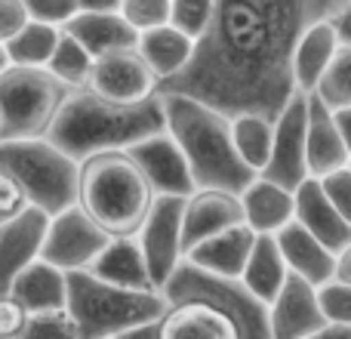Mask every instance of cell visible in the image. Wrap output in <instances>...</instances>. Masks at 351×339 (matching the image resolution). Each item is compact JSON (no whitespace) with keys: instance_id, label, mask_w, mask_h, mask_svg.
<instances>
[{"instance_id":"1","label":"cell","mask_w":351,"mask_h":339,"mask_svg":"<svg viewBox=\"0 0 351 339\" xmlns=\"http://www.w3.org/2000/svg\"><path fill=\"white\" fill-rule=\"evenodd\" d=\"M333 0H222L191 65L160 86L225 117L265 115L278 121L299 96L296 47L305 28L330 16Z\"/></svg>"},{"instance_id":"2","label":"cell","mask_w":351,"mask_h":339,"mask_svg":"<svg viewBox=\"0 0 351 339\" xmlns=\"http://www.w3.org/2000/svg\"><path fill=\"white\" fill-rule=\"evenodd\" d=\"M160 133H167L164 96L142 105H117L90 90H74L49 133V142L86 164L99 154H127L130 148Z\"/></svg>"},{"instance_id":"3","label":"cell","mask_w":351,"mask_h":339,"mask_svg":"<svg viewBox=\"0 0 351 339\" xmlns=\"http://www.w3.org/2000/svg\"><path fill=\"white\" fill-rule=\"evenodd\" d=\"M164 105L167 133L185 152L197 191L213 188V191L243 194L259 179V173L243 164L237 152L231 136V117L188 96H164Z\"/></svg>"},{"instance_id":"4","label":"cell","mask_w":351,"mask_h":339,"mask_svg":"<svg viewBox=\"0 0 351 339\" xmlns=\"http://www.w3.org/2000/svg\"><path fill=\"white\" fill-rule=\"evenodd\" d=\"M158 200L130 154H99L84 164L80 207L111 237H136Z\"/></svg>"},{"instance_id":"5","label":"cell","mask_w":351,"mask_h":339,"mask_svg":"<svg viewBox=\"0 0 351 339\" xmlns=\"http://www.w3.org/2000/svg\"><path fill=\"white\" fill-rule=\"evenodd\" d=\"M170 312L164 293H136L105 284L96 274H68V315L84 339H117L142 324H158Z\"/></svg>"},{"instance_id":"6","label":"cell","mask_w":351,"mask_h":339,"mask_svg":"<svg viewBox=\"0 0 351 339\" xmlns=\"http://www.w3.org/2000/svg\"><path fill=\"white\" fill-rule=\"evenodd\" d=\"M0 173L12 176L25 188L31 207L53 219L80 207L84 164L49 139L0 142Z\"/></svg>"},{"instance_id":"7","label":"cell","mask_w":351,"mask_h":339,"mask_svg":"<svg viewBox=\"0 0 351 339\" xmlns=\"http://www.w3.org/2000/svg\"><path fill=\"white\" fill-rule=\"evenodd\" d=\"M71 93L47 68L0 71V142L49 139Z\"/></svg>"},{"instance_id":"8","label":"cell","mask_w":351,"mask_h":339,"mask_svg":"<svg viewBox=\"0 0 351 339\" xmlns=\"http://www.w3.org/2000/svg\"><path fill=\"white\" fill-rule=\"evenodd\" d=\"M164 296L176 303H206L228 315L241 327L243 339H271V312L268 305L243 284V278H222L204 268L182 262V268L167 284Z\"/></svg>"},{"instance_id":"9","label":"cell","mask_w":351,"mask_h":339,"mask_svg":"<svg viewBox=\"0 0 351 339\" xmlns=\"http://www.w3.org/2000/svg\"><path fill=\"white\" fill-rule=\"evenodd\" d=\"M111 241L114 237L99 222H93L84 207H74V210L53 219L47 247H43V262L56 266L65 274L93 272V266L102 259V253L111 247Z\"/></svg>"},{"instance_id":"10","label":"cell","mask_w":351,"mask_h":339,"mask_svg":"<svg viewBox=\"0 0 351 339\" xmlns=\"http://www.w3.org/2000/svg\"><path fill=\"white\" fill-rule=\"evenodd\" d=\"M185 198H158L148 222L136 235L160 293L185 262Z\"/></svg>"},{"instance_id":"11","label":"cell","mask_w":351,"mask_h":339,"mask_svg":"<svg viewBox=\"0 0 351 339\" xmlns=\"http://www.w3.org/2000/svg\"><path fill=\"white\" fill-rule=\"evenodd\" d=\"M262 179L278 182V185L299 191L311 179L308 170V96L299 93L290 102V108L278 117V133H274L271 164L262 173Z\"/></svg>"},{"instance_id":"12","label":"cell","mask_w":351,"mask_h":339,"mask_svg":"<svg viewBox=\"0 0 351 339\" xmlns=\"http://www.w3.org/2000/svg\"><path fill=\"white\" fill-rule=\"evenodd\" d=\"M86 90L117 105H142L160 96V80L139 49H123L96 62Z\"/></svg>"},{"instance_id":"13","label":"cell","mask_w":351,"mask_h":339,"mask_svg":"<svg viewBox=\"0 0 351 339\" xmlns=\"http://www.w3.org/2000/svg\"><path fill=\"white\" fill-rule=\"evenodd\" d=\"M130 161L142 170L148 185L154 188L158 198H194L197 194V182H194L191 164H188L185 152L170 133H160L145 139L142 145L130 148Z\"/></svg>"},{"instance_id":"14","label":"cell","mask_w":351,"mask_h":339,"mask_svg":"<svg viewBox=\"0 0 351 339\" xmlns=\"http://www.w3.org/2000/svg\"><path fill=\"white\" fill-rule=\"evenodd\" d=\"M53 216L37 207H28L22 216L0 222V259H3V287L12 284L25 268L43 259Z\"/></svg>"},{"instance_id":"15","label":"cell","mask_w":351,"mask_h":339,"mask_svg":"<svg viewBox=\"0 0 351 339\" xmlns=\"http://www.w3.org/2000/svg\"><path fill=\"white\" fill-rule=\"evenodd\" d=\"M268 312H271V339H311L324 327H330L317 287L296 274L284 287V293L268 305Z\"/></svg>"},{"instance_id":"16","label":"cell","mask_w":351,"mask_h":339,"mask_svg":"<svg viewBox=\"0 0 351 339\" xmlns=\"http://www.w3.org/2000/svg\"><path fill=\"white\" fill-rule=\"evenodd\" d=\"M237 225H247L241 194L200 188L185 204V259L194 247L228 229H237Z\"/></svg>"},{"instance_id":"17","label":"cell","mask_w":351,"mask_h":339,"mask_svg":"<svg viewBox=\"0 0 351 339\" xmlns=\"http://www.w3.org/2000/svg\"><path fill=\"white\" fill-rule=\"evenodd\" d=\"M0 296L16 299L31 318L59 315V312H68V274L40 259L25 268L12 284H6Z\"/></svg>"},{"instance_id":"18","label":"cell","mask_w":351,"mask_h":339,"mask_svg":"<svg viewBox=\"0 0 351 339\" xmlns=\"http://www.w3.org/2000/svg\"><path fill=\"white\" fill-rule=\"evenodd\" d=\"M351 167L348 145L336 124V111L321 102V96H308V170L311 179H327Z\"/></svg>"},{"instance_id":"19","label":"cell","mask_w":351,"mask_h":339,"mask_svg":"<svg viewBox=\"0 0 351 339\" xmlns=\"http://www.w3.org/2000/svg\"><path fill=\"white\" fill-rule=\"evenodd\" d=\"M296 222L308 229L321 244H327L336 256L351 247V222L327 198L321 179H308L296 191Z\"/></svg>"},{"instance_id":"20","label":"cell","mask_w":351,"mask_h":339,"mask_svg":"<svg viewBox=\"0 0 351 339\" xmlns=\"http://www.w3.org/2000/svg\"><path fill=\"white\" fill-rule=\"evenodd\" d=\"M342 53V43H339V34L336 28L330 25V19H317L305 28L302 40L296 47V86L302 96H317L321 84L327 80L330 68L336 65Z\"/></svg>"},{"instance_id":"21","label":"cell","mask_w":351,"mask_h":339,"mask_svg":"<svg viewBox=\"0 0 351 339\" xmlns=\"http://www.w3.org/2000/svg\"><path fill=\"white\" fill-rule=\"evenodd\" d=\"M65 34H71L77 43H84V49L93 59H105V56L123 53V49H139V31L123 19L121 12H84L65 28Z\"/></svg>"},{"instance_id":"22","label":"cell","mask_w":351,"mask_h":339,"mask_svg":"<svg viewBox=\"0 0 351 339\" xmlns=\"http://www.w3.org/2000/svg\"><path fill=\"white\" fill-rule=\"evenodd\" d=\"M278 244L284 250V259L290 266V272L296 278L308 281L321 290L324 284L336 281V266H339V256L321 244L308 229H302L299 222H293L290 229H284L278 235Z\"/></svg>"},{"instance_id":"23","label":"cell","mask_w":351,"mask_h":339,"mask_svg":"<svg viewBox=\"0 0 351 339\" xmlns=\"http://www.w3.org/2000/svg\"><path fill=\"white\" fill-rule=\"evenodd\" d=\"M241 200H243V213H247V225L256 235L278 237L280 231L296 222V191L278 185V182H268L259 176L241 194Z\"/></svg>"},{"instance_id":"24","label":"cell","mask_w":351,"mask_h":339,"mask_svg":"<svg viewBox=\"0 0 351 339\" xmlns=\"http://www.w3.org/2000/svg\"><path fill=\"white\" fill-rule=\"evenodd\" d=\"M90 274H96L105 284L123 287V290L160 293L152 278V268H148L145 250H142L139 237H114L111 247L102 253V259L93 266Z\"/></svg>"},{"instance_id":"25","label":"cell","mask_w":351,"mask_h":339,"mask_svg":"<svg viewBox=\"0 0 351 339\" xmlns=\"http://www.w3.org/2000/svg\"><path fill=\"white\" fill-rule=\"evenodd\" d=\"M256 241H259V235L250 225H237V229H228L204 241L200 247H194L185 262L204 268V272L222 274V278H243Z\"/></svg>"},{"instance_id":"26","label":"cell","mask_w":351,"mask_h":339,"mask_svg":"<svg viewBox=\"0 0 351 339\" xmlns=\"http://www.w3.org/2000/svg\"><path fill=\"white\" fill-rule=\"evenodd\" d=\"M160 339H243L241 327L206 303H176L160 321Z\"/></svg>"},{"instance_id":"27","label":"cell","mask_w":351,"mask_h":339,"mask_svg":"<svg viewBox=\"0 0 351 339\" xmlns=\"http://www.w3.org/2000/svg\"><path fill=\"white\" fill-rule=\"evenodd\" d=\"M139 53L152 65V71L158 74L160 86H164L191 65L194 53H197V43L191 37H185L182 31H176L173 25H167V28L148 31V34L139 37Z\"/></svg>"},{"instance_id":"28","label":"cell","mask_w":351,"mask_h":339,"mask_svg":"<svg viewBox=\"0 0 351 339\" xmlns=\"http://www.w3.org/2000/svg\"><path fill=\"white\" fill-rule=\"evenodd\" d=\"M293 272L284 259V250H280L278 237L271 235H259L253 247V256L247 262V272H243V284L256 293L265 305H271L274 299L284 293V287L290 284Z\"/></svg>"},{"instance_id":"29","label":"cell","mask_w":351,"mask_h":339,"mask_svg":"<svg viewBox=\"0 0 351 339\" xmlns=\"http://www.w3.org/2000/svg\"><path fill=\"white\" fill-rule=\"evenodd\" d=\"M65 31L31 22L16 40L0 43V71L6 68H49Z\"/></svg>"},{"instance_id":"30","label":"cell","mask_w":351,"mask_h":339,"mask_svg":"<svg viewBox=\"0 0 351 339\" xmlns=\"http://www.w3.org/2000/svg\"><path fill=\"white\" fill-rule=\"evenodd\" d=\"M274 133H278V121L265 115H241L231 121V136H234V145L241 152L243 164L256 170L259 176L271 164Z\"/></svg>"},{"instance_id":"31","label":"cell","mask_w":351,"mask_h":339,"mask_svg":"<svg viewBox=\"0 0 351 339\" xmlns=\"http://www.w3.org/2000/svg\"><path fill=\"white\" fill-rule=\"evenodd\" d=\"M93 68H96V59L84 49V43H77L71 34H65L47 71L53 78H59L68 90H86L93 78Z\"/></svg>"},{"instance_id":"32","label":"cell","mask_w":351,"mask_h":339,"mask_svg":"<svg viewBox=\"0 0 351 339\" xmlns=\"http://www.w3.org/2000/svg\"><path fill=\"white\" fill-rule=\"evenodd\" d=\"M213 19H216V3L213 0H173L170 25L185 37H191L194 43L210 31Z\"/></svg>"},{"instance_id":"33","label":"cell","mask_w":351,"mask_h":339,"mask_svg":"<svg viewBox=\"0 0 351 339\" xmlns=\"http://www.w3.org/2000/svg\"><path fill=\"white\" fill-rule=\"evenodd\" d=\"M317 96H321V102L333 111L351 108V49L348 47H342L339 59H336V65L330 68V74L321 84Z\"/></svg>"},{"instance_id":"34","label":"cell","mask_w":351,"mask_h":339,"mask_svg":"<svg viewBox=\"0 0 351 339\" xmlns=\"http://www.w3.org/2000/svg\"><path fill=\"white\" fill-rule=\"evenodd\" d=\"M123 19L139 31V37L167 28L173 19V0H123Z\"/></svg>"},{"instance_id":"35","label":"cell","mask_w":351,"mask_h":339,"mask_svg":"<svg viewBox=\"0 0 351 339\" xmlns=\"http://www.w3.org/2000/svg\"><path fill=\"white\" fill-rule=\"evenodd\" d=\"M31 12V22L49 25L65 31L80 16V0H25Z\"/></svg>"},{"instance_id":"36","label":"cell","mask_w":351,"mask_h":339,"mask_svg":"<svg viewBox=\"0 0 351 339\" xmlns=\"http://www.w3.org/2000/svg\"><path fill=\"white\" fill-rule=\"evenodd\" d=\"M19 339H84L77 330V324L71 321L68 312H59V315H37L28 321L25 334Z\"/></svg>"},{"instance_id":"37","label":"cell","mask_w":351,"mask_h":339,"mask_svg":"<svg viewBox=\"0 0 351 339\" xmlns=\"http://www.w3.org/2000/svg\"><path fill=\"white\" fill-rule=\"evenodd\" d=\"M321 296V309L324 318L336 327H351V287L342 284V281H330L317 290Z\"/></svg>"},{"instance_id":"38","label":"cell","mask_w":351,"mask_h":339,"mask_svg":"<svg viewBox=\"0 0 351 339\" xmlns=\"http://www.w3.org/2000/svg\"><path fill=\"white\" fill-rule=\"evenodd\" d=\"M31 25L25 0H0V43H10Z\"/></svg>"},{"instance_id":"39","label":"cell","mask_w":351,"mask_h":339,"mask_svg":"<svg viewBox=\"0 0 351 339\" xmlns=\"http://www.w3.org/2000/svg\"><path fill=\"white\" fill-rule=\"evenodd\" d=\"M28 207H31V200L25 194V188L12 176L0 173V222H10V219L22 216Z\"/></svg>"},{"instance_id":"40","label":"cell","mask_w":351,"mask_h":339,"mask_svg":"<svg viewBox=\"0 0 351 339\" xmlns=\"http://www.w3.org/2000/svg\"><path fill=\"white\" fill-rule=\"evenodd\" d=\"M31 315L10 296H0V339H19L28 327Z\"/></svg>"},{"instance_id":"41","label":"cell","mask_w":351,"mask_h":339,"mask_svg":"<svg viewBox=\"0 0 351 339\" xmlns=\"http://www.w3.org/2000/svg\"><path fill=\"white\" fill-rule=\"evenodd\" d=\"M324 182V191H327V198L336 204V210L342 213V216L351 222V167L348 170H339V173L327 176Z\"/></svg>"},{"instance_id":"42","label":"cell","mask_w":351,"mask_h":339,"mask_svg":"<svg viewBox=\"0 0 351 339\" xmlns=\"http://www.w3.org/2000/svg\"><path fill=\"white\" fill-rule=\"evenodd\" d=\"M327 19L336 28V34H339V43L351 49V0H333Z\"/></svg>"},{"instance_id":"43","label":"cell","mask_w":351,"mask_h":339,"mask_svg":"<svg viewBox=\"0 0 351 339\" xmlns=\"http://www.w3.org/2000/svg\"><path fill=\"white\" fill-rule=\"evenodd\" d=\"M84 12H121L123 0H80Z\"/></svg>"},{"instance_id":"44","label":"cell","mask_w":351,"mask_h":339,"mask_svg":"<svg viewBox=\"0 0 351 339\" xmlns=\"http://www.w3.org/2000/svg\"><path fill=\"white\" fill-rule=\"evenodd\" d=\"M117 339H160V321L158 324H142V327H133V330H127V334L117 336Z\"/></svg>"},{"instance_id":"45","label":"cell","mask_w":351,"mask_h":339,"mask_svg":"<svg viewBox=\"0 0 351 339\" xmlns=\"http://www.w3.org/2000/svg\"><path fill=\"white\" fill-rule=\"evenodd\" d=\"M336 281L351 287V247L339 253V266H336Z\"/></svg>"},{"instance_id":"46","label":"cell","mask_w":351,"mask_h":339,"mask_svg":"<svg viewBox=\"0 0 351 339\" xmlns=\"http://www.w3.org/2000/svg\"><path fill=\"white\" fill-rule=\"evenodd\" d=\"M336 124H339L342 139H346L348 154H351V108H346V111H336Z\"/></svg>"},{"instance_id":"47","label":"cell","mask_w":351,"mask_h":339,"mask_svg":"<svg viewBox=\"0 0 351 339\" xmlns=\"http://www.w3.org/2000/svg\"><path fill=\"white\" fill-rule=\"evenodd\" d=\"M311 339H351V327H336V324H330V327H324L321 334H315Z\"/></svg>"}]
</instances>
